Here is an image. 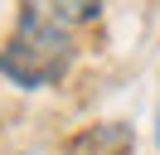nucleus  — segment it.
Here are the masks:
<instances>
[{
    "instance_id": "nucleus-1",
    "label": "nucleus",
    "mask_w": 160,
    "mask_h": 155,
    "mask_svg": "<svg viewBox=\"0 0 160 155\" xmlns=\"http://www.w3.org/2000/svg\"><path fill=\"white\" fill-rule=\"evenodd\" d=\"M73 58H78L73 29L53 10H44L39 0H29L15 19V34L0 44V78L15 82L20 92H44V87L68 78Z\"/></svg>"
},
{
    "instance_id": "nucleus-2",
    "label": "nucleus",
    "mask_w": 160,
    "mask_h": 155,
    "mask_svg": "<svg viewBox=\"0 0 160 155\" xmlns=\"http://www.w3.org/2000/svg\"><path fill=\"white\" fill-rule=\"evenodd\" d=\"M131 145H136L131 126H121V121H97V126H88V131L73 136V141L63 145V155H131Z\"/></svg>"
},
{
    "instance_id": "nucleus-3",
    "label": "nucleus",
    "mask_w": 160,
    "mask_h": 155,
    "mask_svg": "<svg viewBox=\"0 0 160 155\" xmlns=\"http://www.w3.org/2000/svg\"><path fill=\"white\" fill-rule=\"evenodd\" d=\"M49 10L73 29V24H92L102 15V0H49Z\"/></svg>"
},
{
    "instance_id": "nucleus-4",
    "label": "nucleus",
    "mask_w": 160,
    "mask_h": 155,
    "mask_svg": "<svg viewBox=\"0 0 160 155\" xmlns=\"http://www.w3.org/2000/svg\"><path fill=\"white\" fill-rule=\"evenodd\" d=\"M155 145H160V121H155Z\"/></svg>"
}]
</instances>
